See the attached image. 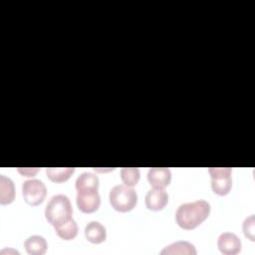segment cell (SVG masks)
<instances>
[{
  "label": "cell",
  "mask_w": 255,
  "mask_h": 255,
  "mask_svg": "<svg viewBox=\"0 0 255 255\" xmlns=\"http://www.w3.org/2000/svg\"><path fill=\"white\" fill-rule=\"evenodd\" d=\"M140 172L137 167H123L121 169V178L128 186H134L138 182Z\"/></svg>",
  "instance_id": "e0dca14e"
},
{
  "label": "cell",
  "mask_w": 255,
  "mask_h": 255,
  "mask_svg": "<svg viewBox=\"0 0 255 255\" xmlns=\"http://www.w3.org/2000/svg\"><path fill=\"white\" fill-rule=\"evenodd\" d=\"M243 232L248 239H250L251 241H254V215L253 214L244 220Z\"/></svg>",
  "instance_id": "ac0fdd59"
},
{
  "label": "cell",
  "mask_w": 255,
  "mask_h": 255,
  "mask_svg": "<svg viewBox=\"0 0 255 255\" xmlns=\"http://www.w3.org/2000/svg\"><path fill=\"white\" fill-rule=\"evenodd\" d=\"M196 249L194 245L188 241H176L167 246H165L161 251L160 254H191L195 255Z\"/></svg>",
  "instance_id": "5bb4252c"
},
{
  "label": "cell",
  "mask_w": 255,
  "mask_h": 255,
  "mask_svg": "<svg viewBox=\"0 0 255 255\" xmlns=\"http://www.w3.org/2000/svg\"><path fill=\"white\" fill-rule=\"evenodd\" d=\"M15 198L14 182L11 178L0 174V203L2 205L11 203Z\"/></svg>",
  "instance_id": "4fadbf2b"
},
{
  "label": "cell",
  "mask_w": 255,
  "mask_h": 255,
  "mask_svg": "<svg viewBox=\"0 0 255 255\" xmlns=\"http://www.w3.org/2000/svg\"><path fill=\"white\" fill-rule=\"evenodd\" d=\"M217 246L225 255H235L241 250L240 238L232 232H223L218 236Z\"/></svg>",
  "instance_id": "8992f818"
},
{
  "label": "cell",
  "mask_w": 255,
  "mask_h": 255,
  "mask_svg": "<svg viewBox=\"0 0 255 255\" xmlns=\"http://www.w3.org/2000/svg\"><path fill=\"white\" fill-rule=\"evenodd\" d=\"M109 198L112 206L120 212L130 211L137 203L136 191L128 185H115L110 190Z\"/></svg>",
  "instance_id": "3957f363"
},
{
  "label": "cell",
  "mask_w": 255,
  "mask_h": 255,
  "mask_svg": "<svg viewBox=\"0 0 255 255\" xmlns=\"http://www.w3.org/2000/svg\"><path fill=\"white\" fill-rule=\"evenodd\" d=\"M168 202V194L164 188H150L145 195V205L149 210L158 211L165 207Z\"/></svg>",
  "instance_id": "52a82bcc"
},
{
  "label": "cell",
  "mask_w": 255,
  "mask_h": 255,
  "mask_svg": "<svg viewBox=\"0 0 255 255\" xmlns=\"http://www.w3.org/2000/svg\"><path fill=\"white\" fill-rule=\"evenodd\" d=\"M54 228L59 237H61L64 240H72L78 234V225L73 218Z\"/></svg>",
  "instance_id": "9a60e30c"
},
{
  "label": "cell",
  "mask_w": 255,
  "mask_h": 255,
  "mask_svg": "<svg viewBox=\"0 0 255 255\" xmlns=\"http://www.w3.org/2000/svg\"><path fill=\"white\" fill-rule=\"evenodd\" d=\"M147 179L153 187L164 188L170 183L171 171L167 167H151L148 169Z\"/></svg>",
  "instance_id": "9c48e42d"
},
{
  "label": "cell",
  "mask_w": 255,
  "mask_h": 255,
  "mask_svg": "<svg viewBox=\"0 0 255 255\" xmlns=\"http://www.w3.org/2000/svg\"><path fill=\"white\" fill-rule=\"evenodd\" d=\"M211 176V188L218 195H226L232 187L230 167H210L208 169Z\"/></svg>",
  "instance_id": "277c9868"
},
{
  "label": "cell",
  "mask_w": 255,
  "mask_h": 255,
  "mask_svg": "<svg viewBox=\"0 0 255 255\" xmlns=\"http://www.w3.org/2000/svg\"><path fill=\"white\" fill-rule=\"evenodd\" d=\"M17 170L23 176H33L39 171V168L38 167H19L17 168Z\"/></svg>",
  "instance_id": "d6986e66"
},
{
  "label": "cell",
  "mask_w": 255,
  "mask_h": 255,
  "mask_svg": "<svg viewBox=\"0 0 255 255\" xmlns=\"http://www.w3.org/2000/svg\"><path fill=\"white\" fill-rule=\"evenodd\" d=\"M99 177L97 174L89 171L81 173L76 180V189L78 192L98 191Z\"/></svg>",
  "instance_id": "30bf717a"
},
{
  "label": "cell",
  "mask_w": 255,
  "mask_h": 255,
  "mask_svg": "<svg viewBox=\"0 0 255 255\" xmlns=\"http://www.w3.org/2000/svg\"><path fill=\"white\" fill-rule=\"evenodd\" d=\"M73 208L67 195L56 194L50 198L45 208V217L50 224L57 227L72 218Z\"/></svg>",
  "instance_id": "7a4b0ae2"
},
{
  "label": "cell",
  "mask_w": 255,
  "mask_h": 255,
  "mask_svg": "<svg viewBox=\"0 0 255 255\" xmlns=\"http://www.w3.org/2000/svg\"><path fill=\"white\" fill-rule=\"evenodd\" d=\"M85 236L91 243L100 244L106 240L107 231L99 221H90L85 227Z\"/></svg>",
  "instance_id": "8fae6325"
},
{
  "label": "cell",
  "mask_w": 255,
  "mask_h": 255,
  "mask_svg": "<svg viewBox=\"0 0 255 255\" xmlns=\"http://www.w3.org/2000/svg\"><path fill=\"white\" fill-rule=\"evenodd\" d=\"M78 208L84 213H92L98 210L101 204V197L98 191L78 192L76 197Z\"/></svg>",
  "instance_id": "ba28073f"
},
{
  "label": "cell",
  "mask_w": 255,
  "mask_h": 255,
  "mask_svg": "<svg viewBox=\"0 0 255 255\" xmlns=\"http://www.w3.org/2000/svg\"><path fill=\"white\" fill-rule=\"evenodd\" d=\"M210 213V204L206 200H196L182 203L175 212L177 225L185 230H191L200 225Z\"/></svg>",
  "instance_id": "6da1fadb"
},
{
  "label": "cell",
  "mask_w": 255,
  "mask_h": 255,
  "mask_svg": "<svg viewBox=\"0 0 255 255\" xmlns=\"http://www.w3.org/2000/svg\"><path fill=\"white\" fill-rule=\"evenodd\" d=\"M22 193L25 201L30 205L42 203L46 197V185L40 179H28L22 184Z\"/></svg>",
  "instance_id": "5b68a950"
},
{
  "label": "cell",
  "mask_w": 255,
  "mask_h": 255,
  "mask_svg": "<svg viewBox=\"0 0 255 255\" xmlns=\"http://www.w3.org/2000/svg\"><path fill=\"white\" fill-rule=\"evenodd\" d=\"M48 177L54 182H64L75 172L74 167H49L46 170Z\"/></svg>",
  "instance_id": "2e32d148"
},
{
  "label": "cell",
  "mask_w": 255,
  "mask_h": 255,
  "mask_svg": "<svg viewBox=\"0 0 255 255\" xmlns=\"http://www.w3.org/2000/svg\"><path fill=\"white\" fill-rule=\"evenodd\" d=\"M24 247L28 254L42 255L47 251V241L43 236L32 235L24 242Z\"/></svg>",
  "instance_id": "7c38bea8"
}]
</instances>
